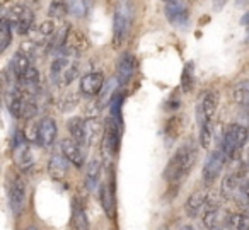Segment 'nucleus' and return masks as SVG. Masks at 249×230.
I'll list each match as a JSON object with an SVG mask.
<instances>
[{
    "label": "nucleus",
    "instance_id": "obj_1",
    "mask_svg": "<svg viewBox=\"0 0 249 230\" xmlns=\"http://www.w3.org/2000/svg\"><path fill=\"white\" fill-rule=\"evenodd\" d=\"M198 159L196 148L191 143H186L179 147L174 155L169 159L166 169H164V179L167 182H178L188 176V172L193 169L195 162Z\"/></svg>",
    "mask_w": 249,
    "mask_h": 230
},
{
    "label": "nucleus",
    "instance_id": "obj_2",
    "mask_svg": "<svg viewBox=\"0 0 249 230\" xmlns=\"http://www.w3.org/2000/svg\"><path fill=\"white\" fill-rule=\"evenodd\" d=\"M249 138V131L242 124H229L225 128V133L222 137L220 148L224 152L225 159H234Z\"/></svg>",
    "mask_w": 249,
    "mask_h": 230
},
{
    "label": "nucleus",
    "instance_id": "obj_3",
    "mask_svg": "<svg viewBox=\"0 0 249 230\" xmlns=\"http://www.w3.org/2000/svg\"><path fill=\"white\" fill-rule=\"evenodd\" d=\"M50 72H52V79L56 86H70L79 73V65L72 62V56L60 55L53 60Z\"/></svg>",
    "mask_w": 249,
    "mask_h": 230
},
{
    "label": "nucleus",
    "instance_id": "obj_4",
    "mask_svg": "<svg viewBox=\"0 0 249 230\" xmlns=\"http://www.w3.org/2000/svg\"><path fill=\"white\" fill-rule=\"evenodd\" d=\"M130 26V11L124 4H120V7L114 12V29H113V46L120 48L123 43L126 31Z\"/></svg>",
    "mask_w": 249,
    "mask_h": 230
},
{
    "label": "nucleus",
    "instance_id": "obj_5",
    "mask_svg": "<svg viewBox=\"0 0 249 230\" xmlns=\"http://www.w3.org/2000/svg\"><path fill=\"white\" fill-rule=\"evenodd\" d=\"M58 135V128L53 118H43L36 126V137H38V143L43 148H52Z\"/></svg>",
    "mask_w": 249,
    "mask_h": 230
},
{
    "label": "nucleus",
    "instance_id": "obj_6",
    "mask_svg": "<svg viewBox=\"0 0 249 230\" xmlns=\"http://www.w3.org/2000/svg\"><path fill=\"white\" fill-rule=\"evenodd\" d=\"M225 160H227V159H225L222 148H217V150H213L208 155L207 162H205V167H203V181L207 182V184H212V182L218 177V174H220V171H222V165H224Z\"/></svg>",
    "mask_w": 249,
    "mask_h": 230
},
{
    "label": "nucleus",
    "instance_id": "obj_7",
    "mask_svg": "<svg viewBox=\"0 0 249 230\" xmlns=\"http://www.w3.org/2000/svg\"><path fill=\"white\" fill-rule=\"evenodd\" d=\"M9 201H11V208L14 215H19L26 205V182L22 177L16 176L11 182L9 188Z\"/></svg>",
    "mask_w": 249,
    "mask_h": 230
},
{
    "label": "nucleus",
    "instance_id": "obj_8",
    "mask_svg": "<svg viewBox=\"0 0 249 230\" xmlns=\"http://www.w3.org/2000/svg\"><path fill=\"white\" fill-rule=\"evenodd\" d=\"M104 87V77L101 72H89L80 79L79 89L80 94L86 97H94L103 90Z\"/></svg>",
    "mask_w": 249,
    "mask_h": 230
},
{
    "label": "nucleus",
    "instance_id": "obj_9",
    "mask_svg": "<svg viewBox=\"0 0 249 230\" xmlns=\"http://www.w3.org/2000/svg\"><path fill=\"white\" fill-rule=\"evenodd\" d=\"M137 69V60L132 53H123L121 58L118 60V69H116V79L120 86H126L135 75Z\"/></svg>",
    "mask_w": 249,
    "mask_h": 230
},
{
    "label": "nucleus",
    "instance_id": "obj_10",
    "mask_svg": "<svg viewBox=\"0 0 249 230\" xmlns=\"http://www.w3.org/2000/svg\"><path fill=\"white\" fill-rule=\"evenodd\" d=\"M166 16L171 24L183 26L188 21L190 7H188V4H184L183 0H171V2H166Z\"/></svg>",
    "mask_w": 249,
    "mask_h": 230
},
{
    "label": "nucleus",
    "instance_id": "obj_11",
    "mask_svg": "<svg viewBox=\"0 0 249 230\" xmlns=\"http://www.w3.org/2000/svg\"><path fill=\"white\" fill-rule=\"evenodd\" d=\"M60 147H62V154L65 155L70 164H73L75 167H82L84 162H86L82 145H79L75 140H72V138H65V140H62Z\"/></svg>",
    "mask_w": 249,
    "mask_h": 230
},
{
    "label": "nucleus",
    "instance_id": "obj_12",
    "mask_svg": "<svg viewBox=\"0 0 249 230\" xmlns=\"http://www.w3.org/2000/svg\"><path fill=\"white\" fill-rule=\"evenodd\" d=\"M118 148H120V123L111 118L104 128V150L114 155L118 154Z\"/></svg>",
    "mask_w": 249,
    "mask_h": 230
},
{
    "label": "nucleus",
    "instance_id": "obj_13",
    "mask_svg": "<svg viewBox=\"0 0 249 230\" xmlns=\"http://www.w3.org/2000/svg\"><path fill=\"white\" fill-rule=\"evenodd\" d=\"M208 199V193L207 191H196L186 199V205H184V212L190 218H195L198 216V213L201 212L205 205H207Z\"/></svg>",
    "mask_w": 249,
    "mask_h": 230
},
{
    "label": "nucleus",
    "instance_id": "obj_14",
    "mask_svg": "<svg viewBox=\"0 0 249 230\" xmlns=\"http://www.w3.org/2000/svg\"><path fill=\"white\" fill-rule=\"evenodd\" d=\"M67 128H69L70 138L75 140L79 145H87V133H86V121L82 118H72L67 123Z\"/></svg>",
    "mask_w": 249,
    "mask_h": 230
},
{
    "label": "nucleus",
    "instance_id": "obj_15",
    "mask_svg": "<svg viewBox=\"0 0 249 230\" xmlns=\"http://www.w3.org/2000/svg\"><path fill=\"white\" fill-rule=\"evenodd\" d=\"M48 171H50V176L56 181H62L65 179L67 172H69V160H67L65 155H53L50 159V164H48Z\"/></svg>",
    "mask_w": 249,
    "mask_h": 230
},
{
    "label": "nucleus",
    "instance_id": "obj_16",
    "mask_svg": "<svg viewBox=\"0 0 249 230\" xmlns=\"http://www.w3.org/2000/svg\"><path fill=\"white\" fill-rule=\"evenodd\" d=\"M31 56H28L26 53L19 52L16 53L14 56H12L11 60V72L16 75V79H19V77H22L26 72H28L29 69H31Z\"/></svg>",
    "mask_w": 249,
    "mask_h": 230
},
{
    "label": "nucleus",
    "instance_id": "obj_17",
    "mask_svg": "<svg viewBox=\"0 0 249 230\" xmlns=\"http://www.w3.org/2000/svg\"><path fill=\"white\" fill-rule=\"evenodd\" d=\"M65 46L70 50L72 53H80V52H86L87 48H89V41H87V38L82 35L80 31H75V29H70L69 33V38H67V43Z\"/></svg>",
    "mask_w": 249,
    "mask_h": 230
},
{
    "label": "nucleus",
    "instance_id": "obj_18",
    "mask_svg": "<svg viewBox=\"0 0 249 230\" xmlns=\"http://www.w3.org/2000/svg\"><path fill=\"white\" fill-rule=\"evenodd\" d=\"M212 120H208L200 109H198V123H200V145L207 150L212 145Z\"/></svg>",
    "mask_w": 249,
    "mask_h": 230
},
{
    "label": "nucleus",
    "instance_id": "obj_19",
    "mask_svg": "<svg viewBox=\"0 0 249 230\" xmlns=\"http://www.w3.org/2000/svg\"><path fill=\"white\" fill-rule=\"evenodd\" d=\"M217 107H218V96L217 94L215 92H205L203 97H201V103H200V106H198V109H200L201 113L208 118V120H212V118L215 116V113H217Z\"/></svg>",
    "mask_w": 249,
    "mask_h": 230
},
{
    "label": "nucleus",
    "instance_id": "obj_20",
    "mask_svg": "<svg viewBox=\"0 0 249 230\" xmlns=\"http://www.w3.org/2000/svg\"><path fill=\"white\" fill-rule=\"evenodd\" d=\"M33 24H35V14H33V11L26 9V12L21 16V19L12 26L16 28V33H18V35L24 36V35H29V33L33 31Z\"/></svg>",
    "mask_w": 249,
    "mask_h": 230
},
{
    "label": "nucleus",
    "instance_id": "obj_21",
    "mask_svg": "<svg viewBox=\"0 0 249 230\" xmlns=\"http://www.w3.org/2000/svg\"><path fill=\"white\" fill-rule=\"evenodd\" d=\"M12 41V22L2 18L0 21V52H5Z\"/></svg>",
    "mask_w": 249,
    "mask_h": 230
},
{
    "label": "nucleus",
    "instance_id": "obj_22",
    "mask_svg": "<svg viewBox=\"0 0 249 230\" xmlns=\"http://www.w3.org/2000/svg\"><path fill=\"white\" fill-rule=\"evenodd\" d=\"M99 201H101V206H103L104 213L113 218L114 216V199H113V193L107 189V186H101Z\"/></svg>",
    "mask_w": 249,
    "mask_h": 230
},
{
    "label": "nucleus",
    "instance_id": "obj_23",
    "mask_svg": "<svg viewBox=\"0 0 249 230\" xmlns=\"http://www.w3.org/2000/svg\"><path fill=\"white\" fill-rule=\"evenodd\" d=\"M86 133H87V145H94L96 140L103 133V124L96 118H89L86 121Z\"/></svg>",
    "mask_w": 249,
    "mask_h": 230
},
{
    "label": "nucleus",
    "instance_id": "obj_24",
    "mask_svg": "<svg viewBox=\"0 0 249 230\" xmlns=\"http://www.w3.org/2000/svg\"><path fill=\"white\" fill-rule=\"evenodd\" d=\"M72 225L75 230H89V222H87L86 212L77 203H73L72 208Z\"/></svg>",
    "mask_w": 249,
    "mask_h": 230
},
{
    "label": "nucleus",
    "instance_id": "obj_25",
    "mask_svg": "<svg viewBox=\"0 0 249 230\" xmlns=\"http://www.w3.org/2000/svg\"><path fill=\"white\" fill-rule=\"evenodd\" d=\"M232 99L237 104H242V106H246V104L249 103V80L239 82L237 86L234 87V90H232Z\"/></svg>",
    "mask_w": 249,
    "mask_h": 230
},
{
    "label": "nucleus",
    "instance_id": "obj_26",
    "mask_svg": "<svg viewBox=\"0 0 249 230\" xmlns=\"http://www.w3.org/2000/svg\"><path fill=\"white\" fill-rule=\"evenodd\" d=\"M69 12L75 18H86L89 12V0H67Z\"/></svg>",
    "mask_w": 249,
    "mask_h": 230
},
{
    "label": "nucleus",
    "instance_id": "obj_27",
    "mask_svg": "<svg viewBox=\"0 0 249 230\" xmlns=\"http://www.w3.org/2000/svg\"><path fill=\"white\" fill-rule=\"evenodd\" d=\"M101 177V162L94 159L89 165H87V184L90 189H96V184L99 182Z\"/></svg>",
    "mask_w": 249,
    "mask_h": 230
},
{
    "label": "nucleus",
    "instance_id": "obj_28",
    "mask_svg": "<svg viewBox=\"0 0 249 230\" xmlns=\"http://www.w3.org/2000/svg\"><path fill=\"white\" fill-rule=\"evenodd\" d=\"M237 186H239V176L235 172L232 174H227L222 181V193L224 196H232L234 191H237Z\"/></svg>",
    "mask_w": 249,
    "mask_h": 230
},
{
    "label": "nucleus",
    "instance_id": "obj_29",
    "mask_svg": "<svg viewBox=\"0 0 249 230\" xmlns=\"http://www.w3.org/2000/svg\"><path fill=\"white\" fill-rule=\"evenodd\" d=\"M229 227L232 230H249V215L246 213H235L229 218Z\"/></svg>",
    "mask_w": 249,
    "mask_h": 230
},
{
    "label": "nucleus",
    "instance_id": "obj_30",
    "mask_svg": "<svg viewBox=\"0 0 249 230\" xmlns=\"http://www.w3.org/2000/svg\"><path fill=\"white\" fill-rule=\"evenodd\" d=\"M193 80V63H186V67L183 70V77H181V89H183V92H191Z\"/></svg>",
    "mask_w": 249,
    "mask_h": 230
},
{
    "label": "nucleus",
    "instance_id": "obj_31",
    "mask_svg": "<svg viewBox=\"0 0 249 230\" xmlns=\"http://www.w3.org/2000/svg\"><path fill=\"white\" fill-rule=\"evenodd\" d=\"M48 14L52 16V18H63L65 14H69L67 0H53L52 5H50Z\"/></svg>",
    "mask_w": 249,
    "mask_h": 230
},
{
    "label": "nucleus",
    "instance_id": "obj_32",
    "mask_svg": "<svg viewBox=\"0 0 249 230\" xmlns=\"http://www.w3.org/2000/svg\"><path fill=\"white\" fill-rule=\"evenodd\" d=\"M203 225L207 227L208 230L217 229V225H218V210L217 208H208L207 212H205Z\"/></svg>",
    "mask_w": 249,
    "mask_h": 230
},
{
    "label": "nucleus",
    "instance_id": "obj_33",
    "mask_svg": "<svg viewBox=\"0 0 249 230\" xmlns=\"http://www.w3.org/2000/svg\"><path fill=\"white\" fill-rule=\"evenodd\" d=\"M38 33L43 38H50V36H53L56 33V22L52 21V19H46L38 26Z\"/></svg>",
    "mask_w": 249,
    "mask_h": 230
},
{
    "label": "nucleus",
    "instance_id": "obj_34",
    "mask_svg": "<svg viewBox=\"0 0 249 230\" xmlns=\"http://www.w3.org/2000/svg\"><path fill=\"white\" fill-rule=\"evenodd\" d=\"M77 104H79V97H77L75 94H67V96H63V99L60 101V109H62L63 113H67V111L75 109Z\"/></svg>",
    "mask_w": 249,
    "mask_h": 230
},
{
    "label": "nucleus",
    "instance_id": "obj_35",
    "mask_svg": "<svg viewBox=\"0 0 249 230\" xmlns=\"http://www.w3.org/2000/svg\"><path fill=\"white\" fill-rule=\"evenodd\" d=\"M21 52H22V53H26L28 56L38 55V52H39V43L33 41V39H28V41H22V43H21Z\"/></svg>",
    "mask_w": 249,
    "mask_h": 230
},
{
    "label": "nucleus",
    "instance_id": "obj_36",
    "mask_svg": "<svg viewBox=\"0 0 249 230\" xmlns=\"http://www.w3.org/2000/svg\"><path fill=\"white\" fill-rule=\"evenodd\" d=\"M179 118H171L169 121H167L166 124V133L169 135L171 138L178 137V133H179Z\"/></svg>",
    "mask_w": 249,
    "mask_h": 230
},
{
    "label": "nucleus",
    "instance_id": "obj_37",
    "mask_svg": "<svg viewBox=\"0 0 249 230\" xmlns=\"http://www.w3.org/2000/svg\"><path fill=\"white\" fill-rule=\"evenodd\" d=\"M179 97H176V96H173L169 101H167V104H166V109L167 111H176L178 107H179Z\"/></svg>",
    "mask_w": 249,
    "mask_h": 230
},
{
    "label": "nucleus",
    "instance_id": "obj_38",
    "mask_svg": "<svg viewBox=\"0 0 249 230\" xmlns=\"http://www.w3.org/2000/svg\"><path fill=\"white\" fill-rule=\"evenodd\" d=\"M241 22H242V24H246V26H249V12L241 19Z\"/></svg>",
    "mask_w": 249,
    "mask_h": 230
},
{
    "label": "nucleus",
    "instance_id": "obj_39",
    "mask_svg": "<svg viewBox=\"0 0 249 230\" xmlns=\"http://www.w3.org/2000/svg\"><path fill=\"white\" fill-rule=\"evenodd\" d=\"M244 195H246V198L249 199V184H246V188H244Z\"/></svg>",
    "mask_w": 249,
    "mask_h": 230
},
{
    "label": "nucleus",
    "instance_id": "obj_40",
    "mask_svg": "<svg viewBox=\"0 0 249 230\" xmlns=\"http://www.w3.org/2000/svg\"><path fill=\"white\" fill-rule=\"evenodd\" d=\"M224 4H225V0H217V4H215V5H217V7H222Z\"/></svg>",
    "mask_w": 249,
    "mask_h": 230
},
{
    "label": "nucleus",
    "instance_id": "obj_41",
    "mask_svg": "<svg viewBox=\"0 0 249 230\" xmlns=\"http://www.w3.org/2000/svg\"><path fill=\"white\" fill-rule=\"evenodd\" d=\"M183 230H195L193 227H190V225H186V227H183Z\"/></svg>",
    "mask_w": 249,
    "mask_h": 230
},
{
    "label": "nucleus",
    "instance_id": "obj_42",
    "mask_svg": "<svg viewBox=\"0 0 249 230\" xmlns=\"http://www.w3.org/2000/svg\"><path fill=\"white\" fill-rule=\"evenodd\" d=\"M246 107H248V109H249V103H248V104H246Z\"/></svg>",
    "mask_w": 249,
    "mask_h": 230
},
{
    "label": "nucleus",
    "instance_id": "obj_43",
    "mask_svg": "<svg viewBox=\"0 0 249 230\" xmlns=\"http://www.w3.org/2000/svg\"><path fill=\"white\" fill-rule=\"evenodd\" d=\"M29 230H36V229H29Z\"/></svg>",
    "mask_w": 249,
    "mask_h": 230
},
{
    "label": "nucleus",
    "instance_id": "obj_44",
    "mask_svg": "<svg viewBox=\"0 0 249 230\" xmlns=\"http://www.w3.org/2000/svg\"><path fill=\"white\" fill-rule=\"evenodd\" d=\"M166 2H171V0H166Z\"/></svg>",
    "mask_w": 249,
    "mask_h": 230
}]
</instances>
